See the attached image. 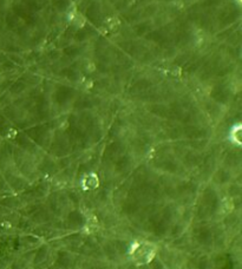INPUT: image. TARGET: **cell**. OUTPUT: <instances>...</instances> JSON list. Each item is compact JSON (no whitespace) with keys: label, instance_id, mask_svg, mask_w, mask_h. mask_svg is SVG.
Instances as JSON below:
<instances>
[]
</instances>
